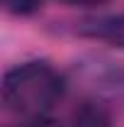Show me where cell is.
Listing matches in <instances>:
<instances>
[{
    "label": "cell",
    "instance_id": "cell-1",
    "mask_svg": "<svg viewBox=\"0 0 124 127\" xmlns=\"http://www.w3.org/2000/svg\"><path fill=\"white\" fill-rule=\"evenodd\" d=\"M63 95V78L46 61H27L10 68L2 81L5 105L22 115L41 117Z\"/></svg>",
    "mask_w": 124,
    "mask_h": 127
},
{
    "label": "cell",
    "instance_id": "cell-2",
    "mask_svg": "<svg viewBox=\"0 0 124 127\" xmlns=\"http://www.w3.org/2000/svg\"><path fill=\"white\" fill-rule=\"evenodd\" d=\"M80 37L90 39H105L114 47H124V15H93L76 25Z\"/></svg>",
    "mask_w": 124,
    "mask_h": 127
},
{
    "label": "cell",
    "instance_id": "cell-3",
    "mask_svg": "<svg viewBox=\"0 0 124 127\" xmlns=\"http://www.w3.org/2000/svg\"><path fill=\"white\" fill-rule=\"evenodd\" d=\"M71 127H109V112L97 103H85L73 112Z\"/></svg>",
    "mask_w": 124,
    "mask_h": 127
},
{
    "label": "cell",
    "instance_id": "cell-4",
    "mask_svg": "<svg viewBox=\"0 0 124 127\" xmlns=\"http://www.w3.org/2000/svg\"><path fill=\"white\" fill-rule=\"evenodd\" d=\"M5 7L12 15H32L41 7V0H5Z\"/></svg>",
    "mask_w": 124,
    "mask_h": 127
},
{
    "label": "cell",
    "instance_id": "cell-5",
    "mask_svg": "<svg viewBox=\"0 0 124 127\" xmlns=\"http://www.w3.org/2000/svg\"><path fill=\"white\" fill-rule=\"evenodd\" d=\"M29 127H59L56 122H51V120H44V117H37Z\"/></svg>",
    "mask_w": 124,
    "mask_h": 127
},
{
    "label": "cell",
    "instance_id": "cell-6",
    "mask_svg": "<svg viewBox=\"0 0 124 127\" xmlns=\"http://www.w3.org/2000/svg\"><path fill=\"white\" fill-rule=\"evenodd\" d=\"M71 2H78V5H93V2H102V0H71Z\"/></svg>",
    "mask_w": 124,
    "mask_h": 127
}]
</instances>
